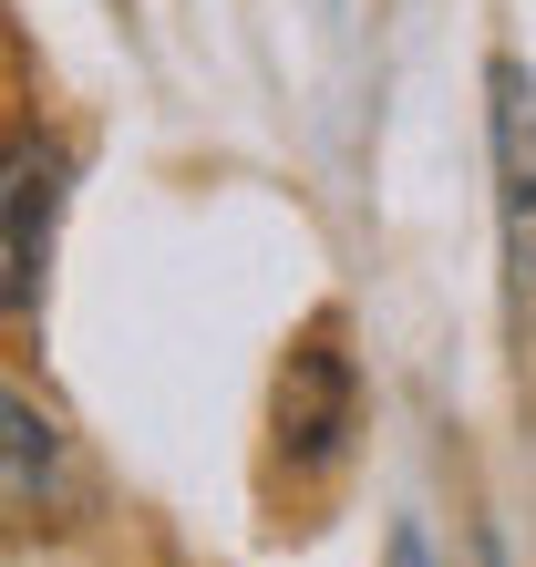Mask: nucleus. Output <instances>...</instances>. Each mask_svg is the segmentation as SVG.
<instances>
[{
  "label": "nucleus",
  "instance_id": "f257e3e1",
  "mask_svg": "<svg viewBox=\"0 0 536 567\" xmlns=\"http://www.w3.org/2000/svg\"><path fill=\"white\" fill-rule=\"evenodd\" d=\"M62 186H73V155H62V145L21 135L11 155H0V320H31V310H42Z\"/></svg>",
  "mask_w": 536,
  "mask_h": 567
},
{
  "label": "nucleus",
  "instance_id": "f03ea898",
  "mask_svg": "<svg viewBox=\"0 0 536 567\" xmlns=\"http://www.w3.org/2000/svg\"><path fill=\"white\" fill-rule=\"evenodd\" d=\"M279 454H289V475H330V464L351 454V433H361V382H351V351H341V330H310L289 361H279Z\"/></svg>",
  "mask_w": 536,
  "mask_h": 567
},
{
  "label": "nucleus",
  "instance_id": "7ed1b4c3",
  "mask_svg": "<svg viewBox=\"0 0 536 567\" xmlns=\"http://www.w3.org/2000/svg\"><path fill=\"white\" fill-rule=\"evenodd\" d=\"M495 207H506V279H516V310H536V83L516 52H495Z\"/></svg>",
  "mask_w": 536,
  "mask_h": 567
},
{
  "label": "nucleus",
  "instance_id": "20e7f679",
  "mask_svg": "<svg viewBox=\"0 0 536 567\" xmlns=\"http://www.w3.org/2000/svg\"><path fill=\"white\" fill-rule=\"evenodd\" d=\"M42 495H52V423L31 413L11 382H0V526L31 516Z\"/></svg>",
  "mask_w": 536,
  "mask_h": 567
},
{
  "label": "nucleus",
  "instance_id": "39448f33",
  "mask_svg": "<svg viewBox=\"0 0 536 567\" xmlns=\"http://www.w3.org/2000/svg\"><path fill=\"white\" fill-rule=\"evenodd\" d=\"M392 567H433V557H423V537H402V547H392Z\"/></svg>",
  "mask_w": 536,
  "mask_h": 567
}]
</instances>
